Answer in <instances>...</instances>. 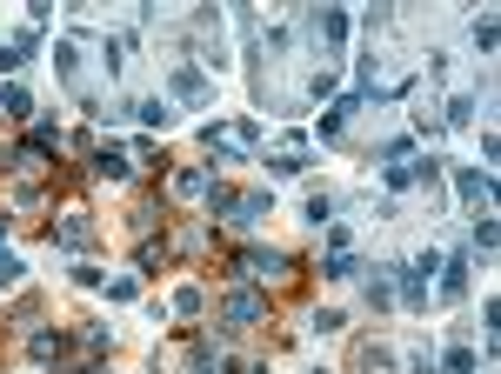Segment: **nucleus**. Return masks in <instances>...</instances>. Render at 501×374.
<instances>
[{"instance_id": "423d86ee", "label": "nucleus", "mask_w": 501, "mask_h": 374, "mask_svg": "<svg viewBox=\"0 0 501 374\" xmlns=\"http://www.w3.org/2000/svg\"><path fill=\"white\" fill-rule=\"evenodd\" d=\"M134 167H141V161H134L128 147H94V154H88V174L94 181H134Z\"/></svg>"}, {"instance_id": "f704fd0d", "label": "nucleus", "mask_w": 501, "mask_h": 374, "mask_svg": "<svg viewBox=\"0 0 501 374\" xmlns=\"http://www.w3.org/2000/svg\"><path fill=\"white\" fill-rule=\"evenodd\" d=\"M241 374H268V361H254V368H241Z\"/></svg>"}, {"instance_id": "6ab92c4d", "label": "nucleus", "mask_w": 501, "mask_h": 374, "mask_svg": "<svg viewBox=\"0 0 501 374\" xmlns=\"http://www.w3.org/2000/svg\"><path fill=\"white\" fill-rule=\"evenodd\" d=\"M435 374H475V348H448L435 361Z\"/></svg>"}, {"instance_id": "72a5a7b5", "label": "nucleus", "mask_w": 501, "mask_h": 374, "mask_svg": "<svg viewBox=\"0 0 501 374\" xmlns=\"http://www.w3.org/2000/svg\"><path fill=\"white\" fill-rule=\"evenodd\" d=\"M67 374H100V361H94V354H88V361H74V368H67Z\"/></svg>"}, {"instance_id": "39448f33", "label": "nucleus", "mask_w": 501, "mask_h": 374, "mask_svg": "<svg viewBox=\"0 0 501 374\" xmlns=\"http://www.w3.org/2000/svg\"><path fill=\"white\" fill-rule=\"evenodd\" d=\"M27 354H33L41 368H61L67 354H74V334H67V328H33V334H27Z\"/></svg>"}, {"instance_id": "5701e85b", "label": "nucleus", "mask_w": 501, "mask_h": 374, "mask_svg": "<svg viewBox=\"0 0 501 374\" xmlns=\"http://www.w3.org/2000/svg\"><path fill=\"white\" fill-rule=\"evenodd\" d=\"M335 220V194H307V228H327Z\"/></svg>"}, {"instance_id": "0eeeda50", "label": "nucleus", "mask_w": 501, "mask_h": 374, "mask_svg": "<svg viewBox=\"0 0 501 374\" xmlns=\"http://www.w3.org/2000/svg\"><path fill=\"white\" fill-rule=\"evenodd\" d=\"M261 220H268V194H261V187L234 194V208H228V228H234V234H254Z\"/></svg>"}, {"instance_id": "2f4dec72", "label": "nucleus", "mask_w": 501, "mask_h": 374, "mask_svg": "<svg viewBox=\"0 0 501 374\" xmlns=\"http://www.w3.org/2000/svg\"><path fill=\"white\" fill-rule=\"evenodd\" d=\"M315 328H321V334H341V328H348V314H341V308H321Z\"/></svg>"}, {"instance_id": "f3484780", "label": "nucleus", "mask_w": 501, "mask_h": 374, "mask_svg": "<svg viewBox=\"0 0 501 374\" xmlns=\"http://www.w3.org/2000/svg\"><path fill=\"white\" fill-rule=\"evenodd\" d=\"M134 121H147V127H167V121H175V108H167V100H134Z\"/></svg>"}, {"instance_id": "ddd939ff", "label": "nucleus", "mask_w": 501, "mask_h": 374, "mask_svg": "<svg viewBox=\"0 0 501 374\" xmlns=\"http://www.w3.org/2000/svg\"><path fill=\"white\" fill-rule=\"evenodd\" d=\"M201 308H207V287H201V281H187V287H181V295H175V301H167V314H181V321H194Z\"/></svg>"}, {"instance_id": "473e14b6", "label": "nucleus", "mask_w": 501, "mask_h": 374, "mask_svg": "<svg viewBox=\"0 0 501 374\" xmlns=\"http://www.w3.org/2000/svg\"><path fill=\"white\" fill-rule=\"evenodd\" d=\"M408 374H435V354H414V361H408Z\"/></svg>"}, {"instance_id": "20e7f679", "label": "nucleus", "mask_w": 501, "mask_h": 374, "mask_svg": "<svg viewBox=\"0 0 501 374\" xmlns=\"http://www.w3.org/2000/svg\"><path fill=\"white\" fill-rule=\"evenodd\" d=\"M301 27H307V41H321L327 54H335V47L348 41V7H315V14H307Z\"/></svg>"}, {"instance_id": "393cba45", "label": "nucleus", "mask_w": 501, "mask_h": 374, "mask_svg": "<svg viewBox=\"0 0 501 374\" xmlns=\"http://www.w3.org/2000/svg\"><path fill=\"white\" fill-rule=\"evenodd\" d=\"M120 54H128V41H100V67H108V80L120 74V67H128V61H120Z\"/></svg>"}, {"instance_id": "1a4fd4ad", "label": "nucleus", "mask_w": 501, "mask_h": 374, "mask_svg": "<svg viewBox=\"0 0 501 374\" xmlns=\"http://www.w3.org/2000/svg\"><path fill=\"white\" fill-rule=\"evenodd\" d=\"M54 248H74V254H80V248H94V220L74 208V214H67L61 228H54Z\"/></svg>"}, {"instance_id": "a878e982", "label": "nucleus", "mask_w": 501, "mask_h": 374, "mask_svg": "<svg viewBox=\"0 0 501 374\" xmlns=\"http://www.w3.org/2000/svg\"><path fill=\"white\" fill-rule=\"evenodd\" d=\"M207 241H214V234H207V228H181V234H175V248H181V254H201Z\"/></svg>"}, {"instance_id": "c85d7f7f", "label": "nucleus", "mask_w": 501, "mask_h": 374, "mask_svg": "<svg viewBox=\"0 0 501 374\" xmlns=\"http://www.w3.org/2000/svg\"><path fill=\"white\" fill-rule=\"evenodd\" d=\"M475 47H481V54H495V14H481V21H475Z\"/></svg>"}, {"instance_id": "4468645a", "label": "nucleus", "mask_w": 501, "mask_h": 374, "mask_svg": "<svg viewBox=\"0 0 501 374\" xmlns=\"http://www.w3.org/2000/svg\"><path fill=\"white\" fill-rule=\"evenodd\" d=\"M54 74L80 94V47H74V41H61V47H54Z\"/></svg>"}, {"instance_id": "aec40b11", "label": "nucleus", "mask_w": 501, "mask_h": 374, "mask_svg": "<svg viewBox=\"0 0 501 374\" xmlns=\"http://www.w3.org/2000/svg\"><path fill=\"white\" fill-rule=\"evenodd\" d=\"M361 267H354V254H327L321 261V281H354Z\"/></svg>"}, {"instance_id": "2eb2a0df", "label": "nucleus", "mask_w": 501, "mask_h": 374, "mask_svg": "<svg viewBox=\"0 0 501 374\" xmlns=\"http://www.w3.org/2000/svg\"><path fill=\"white\" fill-rule=\"evenodd\" d=\"M27 147L33 154H61V127L54 121H27Z\"/></svg>"}, {"instance_id": "4be33fe9", "label": "nucleus", "mask_w": 501, "mask_h": 374, "mask_svg": "<svg viewBox=\"0 0 501 374\" xmlns=\"http://www.w3.org/2000/svg\"><path fill=\"white\" fill-rule=\"evenodd\" d=\"M441 121H448V127H468V121H475V94H455V100H448V114H441Z\"/></svg>"}, {"instance_id": "b1692460", "label": "nucleus", "mask_w": 501, "mask_h": 374, "mask_svg": "<svg viewBox=\"0 0 501 374\" xmlns=\"http://www.w3.org/2000/svg\"><path fill=\"white\" fill-rule=\"evenodd\" d=\"M468 241H475L481 254H488V248H495V220H488V214H475V220H468Z\"/></svg>"}, {"instance_id": "a211bd4d", "label": "nucleus", "mask_w": 501, "mask_h": 374, "mask_svg": "<svg viewBox=\"0 0 501 374\" xmlns=\"http://www.w3.org/2000/svg\"><path fill=\"white\" fill-rule=\"evenodd\" d=\"M80 348H88L94 361H100V354H114V334L100 328V321H88V328H80Z\"/></svg>"}, {"instance_id": "7ed1b4c3", "label": "nucleus", "mask_w": 501, "mask_h": 374, "mask_svg": "<svg viewBox=\"0 0 501 374\" xmlns=\"http://www.w3.org/2000/svg\"><path fill=\"white\" fill-rule=\"evenodd\" d=\"M274 308H268V295H254V287H234L228 301H221V321H228V328H261Z\"/></svg>"}, {"instance_id": "c756f323", "label": "nucleus", "mask_w": 501, "mask_h": 374, "mask_svg": "<svg viewBox=\"0 0 501 374\" xmlns=\"http://www.w3.org/2000/svg\"><path fill=\"white\" fill-rule=\"evenodd\" d=\"M161 220H154V201H134V234H154Z\"/></svg>"}, {"instance_id": "dca6fc26", "label": "nucleus", "mask_w": 501, "mask_h": 374, "mask_svg": "<svg viewBox=\"0 0 501 374\" xmlns=\"http://www.w3.org/2000/svg\"><path fill=\"white\" fill-rule=\"evenodd\" d=\"M0 114H7V121H33V94L27 88H0Z\"/></svg>"}, {"instance_id": "f03ea898", "label": "nucleus", "mask_w": 501, "mask_h": 374, "mask_svg": "<svg viewBox=\"0 0 501 374\" xmlns=\"http://www.w3.org/2000/svg\"><path fill=\"white\" fill-rule=\"evenodd\" d=\"M167 94L187 100V108H207V100H214V74H207L201 61H175L167 67Z\"/></svg>"}, {"instance_id": "bb28decb", "label": "nucleus", "mask_w": 501, "mask_h": 374, "mask_svg": "<svg viewBox=\"0 0 501 374\" xmlns=\"http://www.w3.org/2000/svg\"><path fill=\"white\" fill-rule=\"evenodd\" d=\"M495 321H501V301H481V348H495Z\"/></svg>"}, {"instance_id": "9d476101", "label": "nucleus", "mask_w": 501, "mask_h": 374, "mask_svg": "<svg viewBox=\"0 0 501 374\" xmlns=\"http://www.w3.org/2000/svg\"><path fill=\"white\" fill-rule=\"evenodd\" d=\"M207 187H214L207 167H181V174L167 181V194H175V201H207Z\"/></svg>"}, {"instance_id": "9b49d317", "label": "nucleus", "mask_w": 501, "mask_h": 374, "mask_svg": "<svg viewBox=\"0 0 501 374\" xmlns=\"http://www.w3.org/2000/svg\"><path fill=\"white\" fill-rule=\"evenodd\" d=\"M455 187H461V201H488L495 194V174H488V167H461Z\"/></svg>"}, {"instance_id": "cd10ccee", "label": "nucleus", "mask_w": 501, "mask_h": 374, "mask_svg": "<svg viewBox=\"0 0 501 374\" xmlns=\"http://www.w3.org/2000/svg\"><path fill=\"white\" fill-rule=\"evenodd\" d=\"M134 267H141V275H154V267H161V241H141V248H134Z\"/></svg>"}, {"instance_id": "7c9ffc66", "label": "nucleus", "mask_w": 501, "mask_h": 374, "mask_svg": "<svg viewBox=\"0 0 501 374\" xmlns=\"http://www.w3.org/2000/svg\"><path fill=\"white\" fill-rule=\"evenodd\" d=\"M134 295H141V281H134V275H120V281H108V301H134Z\"/></svg>"}, {"instance_id": "412c9836", "label": "nucleus", "mask_w": 501, "mask_h": 374, "mask_svg": "<svg viewBox=\"0 0 501 374\" xmlns=\"http://www.w3.org/2000/svg\"><path fill=\"white\" fill-rule=\"evenodd\" d=\"M368 301H374V308H394V281H388V267H374V275H368Z\"/></svg>"}, {"instance_id": "6e6552de", "label": "nucleus", "mask_w": 501, "mask_h": 374, "mask_svg": "<svg viewBox=\"0 0 501 374\" xmlns=\"http://www.w3.org/2000/svg\"><path fill=\"white\" fill-rule=\"evenodd\" d=\"M435 287H441V301H461V295H468V254H448V261L435 267Z\"/></svg>"}, {"instance_id": "c9c22d12", "label": "nucleus", "mask_w": 501, "mask_h": 374, "mask_svg": "<svg viewBox=\"0 0 501 374\" xmlns=\"http://www.w3.org/2000/svg\"><path fill=\"white\" fill-rule=\"evenodd\" d=\"M315 374H327V368H315Z\"/></svg>"}, {"instance_id": "f257e3e1", "label": "nucleus", "mask_w": 501, "mask_h": 374, "mask_svg": "<svg viewBox=\"0 0 501 374\" xmlns=\"http://www.w3.org/2000/svg\"><path fill=\"white\" fill-rule=\"evenodd\" d=\"M301 275V261L295 254H281V248H241L234 261H228V281H254L268 295V287H288Z\"/></svg>"}, {"instance_id": "f8f14e48", "label": "nucleus", "mask_w": 501, "mask_h": 374, "mask_svg": "<svg viewBox=\"0 0 501 374\" xmlns=\"http://www.w3.org/2000/svg\"><path fill=\"white\" fill-rule=\"evenodd\" d=\"M307 147H281V154H268V174H281V181H295V174H307Z\"/></svg>"}]
</instances>
